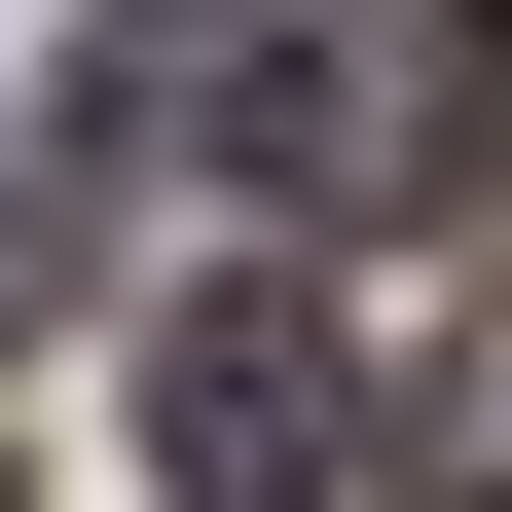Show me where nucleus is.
Listing matches in <instances>:
<instances>
[{"instance_id": "7ed1b4c3", "label": "nucleus", "mask_w": 512, "mask_h": 512, "mask_svg": "<svg viewBox=\"0 0 512 512\" xmlns=\"http://www.w3.org/2000/svg\"><path fill=\"white\" fill-rule=\"evenodd\" d=\"M403 476H439V512H512V293H476V330L403 366Z\"/></svg>"}, {"instance_id": "20e7f679", "label": "nucleus", "mask_w": 512, "mask_h": 512, "mask_svg": "<svg viewBox=\"0 0 512 512\" xmlns=\"http://www.w3.org/2000/svg\"><path fill=\"white\" fill-rule=\"evenodd\" d=\"M37 293H74V183H37V110H0V330H37Z\"/></svg>"}, {"instance_id": "f03ea898", "label": "nucleus", "mask_w": 512, "mask_h": 512, "mask_svg": "<svg viewBox=\"0 0 512 512\" xmlns=\"http://www.w3.org/2000/svg\"><path fill=\"white\" fill-rule=\"evenodd\" d=\"M147 439H183V512H330L366 476V366L293 330V293H183L147 330Z\"/></svg>"}, {"instance_id": "f257e3e1", "label": "nucleus", "mask_w": 512, "mask_h": 512, "mask_svg": "<svg viewBox=\"0 0 512 512\" xmlns=\"http://www.w3.org/2000/svg\"><path fill=\"white\" fill-rule=\"evenodd\" d=\"M512 183V0H366L293 37V220H476Z\"/></svg>"}]
</instances>
